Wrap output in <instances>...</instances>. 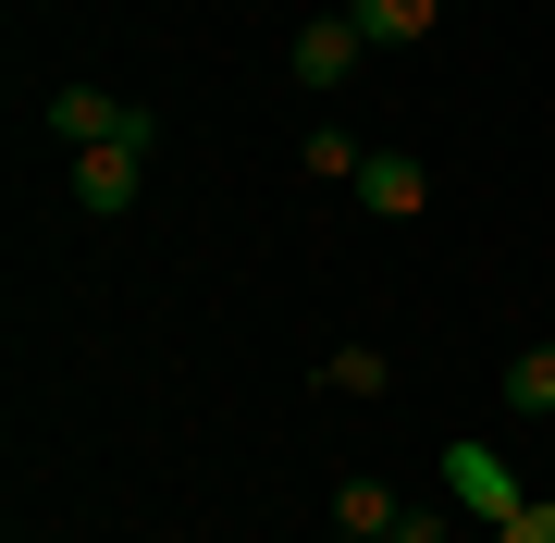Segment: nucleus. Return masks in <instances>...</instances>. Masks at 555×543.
Listing matches in <instances>:
<instances>
[{
    "label": "nucleus",
    "mask_w": 555,
    "mask_h": 543,
    "mask_svg": "<svg viewBox=\"0 0 555 543\" xmlns=\"http://www.w3.org/2000/svg\"><path fill=\"white\" fill-rule=\"evenodd\" d=\"M50 137H62V161L75 148H160V112H137V100H112V87H50Z\"/></svg>",
    "instance_id": "nucleus-1"
},
{
    "label": "nucleus",
    "mask_w": 555,
    "mask_h": 543,
    "mask_svg": "<svg viewBox=\"0 0 555 543\" xmlns=\"http://www.w3.org/2000/svg\"><path fill=\"white\" fill-rule=\"evenodd\" d=\"M444 494H456V506H469V519H481V531H506V519H518V506H531V494H518V469L494 457V444H444Z\"/></svg>",
    "instance_id": "nucleus-2"
},
{
    "label": "nucleus",
    "mask_w": 555,
    "mask_h": 543,
    "mask_svg": "<svg viewBox=\"0 0 555 543\" xmlns=\"http://www.w3.org/2000/svg\"><path fill=\"white\" fill-rule=\"evenodd\" d=\"M358 62H371V38H358V13H309L297 38H284V75H297V87H346Z\"/></svg>",
    "instance_id": "nucleus-3"
},
{
    "label": "nucleus",
    "mask_w": 555,
    "mask_h": 543,
    "mask_svg": "<svg viewBox=\"0 0 555 543\" xmlns=\"http://www.w3.org/2000/svg\"><path fill=\"white\" fill-rule=\"evenodd\" d=\"M137 185H149V148H75V210L87 222L137 210Z\"/></svg>",
    "instance_id": "nucleus-4"
},
{
    "label": "nucleus",
    "mask_w": 555,
    "mask_h": 543,
    "mask_svg": "<svg viewBox=\"0 0 555 543\" xmlns=\"http://www.w3.org/2000/svg\"><path fill=\"white\" fill-rule=\"evenodd\" d=\"M420 198H433V173H420L408 148H371V173H358V210H383V222H420Z\"/></svg>",
    "instance_id": "nucleus-5"
},
{
    "label": "nucleus",
    "mask_w": 555,
    "mask_h": 543,
    "mask_svg": "<svg viewBox=\"0 0 555 543\" xmlns=\"http://www.w3.org/2000/svg\"><path fill=\"white\" fill-rule=\"evenodd\" d=\"M346 13H358V38H371V50H420V38L444 25V0H346Z\"/></svg>",
    "instance_id": "nucleus-6"
},
{
    "label": "nucleus",
    "mask_w": 555,
    "mask_h": 543,
    "mask_svg": "<svg viewBox=\"0 0 555 543\" xmlns=\"http://www.w3.org/2000/svg\"><path fill=\"white\" fill-rule=\"evenodd\" d=\"M494 383H506V408H518V421H543V408H555V334H543V346H518Z\"/></svg>",
    "instance_id": "nucleus-7"
},
{
    "label": "nucleus",
    "mask_w": 555,
    "mask_h": 543,
    "mask_svg": "<svg viewBox=\"0 0 555 543\" xmlns=\"http://www.w3.org/2000/svg\"><path fill=\"white\" fill-rule=\"evenodd\" d=\"M334 531H396V494H383L371 469H346L334 482Z\"/></svg>",
    "instance_id": "nucleus-8"
},
{
    "label": "nucleus",
    "mask_w": 555,
    "mask_h": 543,
    "mask_svg": "<svg viewBox=\"0 0 555 543\" xmlns=\"http://www.w3.org/2000/svg\"><path fill=\"white\" fill-rule=\"evenodd\" d=\"M321 383H334V396H383V383H396V359H383V346H334V359H321Z\"/></svg>",
    "instance_id": "nucleus-9"
},
{
    "label": "nucleus",
    "mask_w": 555,
    "mask_h": 543,
    "mask_svg": "<svg viewBox=\"0 0 555 543\" xmlns=\"http://www.w3.org/2000/svg\"><path fill=\"white\" fill-rule=\"evenodd\" d=\"M309 173H321V185H358V173H371V148H358L346 124H321V137H309Z\"/></svg>",
    "instance_id": "nucleus-10"
},
{
    "label": "nucleus",
    "mask_w": 555,
    "mask_h": 543,
    "mask_svg": "<svg viewBox=\"0 0 555 543\" xmlns=\"http://www.w3.org/2000/svg\"><path fill=\"white\" fill-rule=\"evenodd\" d=\"M383 543H444V519H433V506H396V531H383Z\"/></svg>",
    "instance_id": "nucleus-11"
},
{
    "label": "nucleus",
    "mask_w": 555,
    "mask_h": 543,
    "mask_svg": "<svg viewBox=\"0 0 555 543\" xmlns=\"http://www.w3.org/2000/svg\"><path fill=\"white\" fill-rule=\"evenodd\" d=\"M494 543H555V506H518V519H506Z\"/></svg>",
    "instance_id": "nucleus-12"
},
{
    "label": "nucleus",
    "mask_w": 555,
    "mask_h": 543,
    "mask_svg": "<svg viewBox=\"0 0 555 543\" xmlns=\"http://www.w3.org/2000/svg\"><path fill=\"white\" fill-rule=\"evenodd\" d=\"M334 543H383V531H334Z\"/></svg>",
    "instance_id": "nucleus-13"
}]
</instances>
